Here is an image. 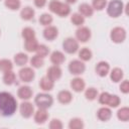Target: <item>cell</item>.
<instances>
[{
    "label": "cell",
    "mask_w": 129,
    "mask_h": 129,
    "mask_svg": "<svg viewBox=\"0 0 129 129\" xmlns=\"http://www.w3.org/2000/svg\"><path fill=\"white\" fill-rule=\"evenodd\" d=\"M95 70H96L97 75H99L100 77H106L109 74L110 66L107 61H100V62L97 63Z\"/></svg>",
    "instance_id": "cell-14"
},
{
    "label": "cell",
    "mask_w": 129,
    "mask_h": 129,
    "mask_svg": "<svg viewBox=\"0 0 129 129\" xmlns=\"http://www.w3.org/2000/svg\"><path fill=\"white\" fill-rule=\"evenodd\" d=\"M32 94L33 92L29 86H22L17 91V96L21 100H29L30 98H32Z\"/></svg>",
    "instance_id": "cell-12"
},
{
    "label": "cell",
    "mask_w": 129,
    "mask_h": 129,
    "mask_svg": "<svg viewBox=\"0 0 129 129\" xmlns=\"http://www.w3.org/2000/svg\"><path fill=\"white\" fill-rule=\"evenodd\" d=\"M62 48L68 53H75L79 49V43L78 41L73 37H68L62 42Z\"/></svg>",
    "instance_id": "cell-7"
},
{
    "label": "cell",
    "mask_w": 129,
    "mask_h": 129,
    "mask_svg": "<svg viewBox=\"0 0 129 129\" xmlns=\"http://www.w3.org/2000/svg\"><path fill=\"white\" fill-rule=\"evenodd\" d=\"M46 4V0H34V5L38 8H42Z\"/></svg>",
    "instance_id": "cell-43"
},
{
    "label": "cell",
    "mask_w": 129,
    "mask_h": 129,
    "mask_svg": "<svg viewBox=\"0 0 129 129\" xmlns=\"http://www.w3.org/2000/svg\"><path fill=\"white\" fill-rule=\"evenodd\" d=\"M12 68H13V64L11 62V60L9 59H1L0 60V71L5 73V72H8V71H12Z\"/></svg>",
    "instance_id": "cell-32"
},
{
    "label": "cell",
    "mask_w": 129,
    "mask_h": 129,
    "mask_svg": "<svg viewBox=\"0 0 129 129\" xmlns=\"http://www.w3.org/2000/svg\"><path fill=\"white\" fill-rule=\"evenodd\" d=\"M35 74L31 68H23L19 71V79L24 83H30L34 79Z\"/></svg>",
    "instance_id": "cell-8"
},
{
    "label": "cell",
    "mask_w": 129,
    "mask_h": 129,
    "mask_svg": "<svg viewBox=\"0 0 129 129\" xmlns=\"http://www.w3.org/2000/svg\"><path fill=\"white\" fill-rule=\"evenodd\" d=\"M22 37L25 40L31 39V38H35V32L32 28L30 27H25L22 29Z\"/></svg>",
    "instance_id": "cell-37"
},
{
    "label": "cell",
    "mask_w": 129,
    "mask_h": 129,
    "mask_svg": "<svg viewBox=\"0 0 129 129\" xmlns=\"http://www.w3.org/2000/svg\"><path fill=\"white\" fill-rule=\"evenodd\" d=\"M111 40L115 43H121L126 39V30L123 27H115L110 33Z\"/></svg>",
    "instance_id": "cell-5"
},
{
    "label": "cell",
    "mask_w": 129,
    "mask_h": 129,
    "mask_svg": "<svg viewBox=\"0 0 129 129\" xmlns=\"http://www.w3.org/2000/svg\"><path fill=\"white\" fill-rule=\"evenodd\" d=\"M19 111H20V114H21L22 117L30 118L33 115V113H34V107L29 102H23V103L20 104Z\"/></svg>",
    "instance_id": "cell-9"
},
{
    "label": "cell",
    "mask_w": 129,
    "mask_h": 129,
    "mask_svg": "<svg viewBox=\"0 0 129 129\" xmlns=\"http://www.w3.org/2000/svg\"><path fill=\"white\" fill-rule=\"evenodd\" d=\"M46 77L49 78L51 81H57L60 77H61V70L58 66H51L50 68L47 69V73H46Z\"/></svg>",
    "instance_id": "cell-11"
},
{
    "label": "cell",
    "mask_w": 129,
    "mask_h": 129,
    "mask_svg": "<svg viewBox=\"0 0 129 129\" xmlns=\"http://www.w3.org/2000/svg\"><path fill=\"white\" fill-rule=\"evenodd\" d=\"M38 46V42L35 38H31V39H28V40H25V43H24V48L29 51V52H32V51H35L36 48Z\"/></svg>",
    "instance_id": "cell-26"
},
{
    "label": "cell",
    "mask_w": 129,
    "mask_h": 129,
    "mask_svg": "<svg viewBox=\"0 0 129 129\" xmlns=\"http://www.w3.org/2000/svg\"><path fill=\"white\" fill-rule=\"evenodd\" d=\"M106 4H107V0H93L92 7H93V9L101 11L106 7Z\"/></svg>",
    "instance_id": "cell-38"
},
{
    "label": "cell",
    "mask_w": 129,
    "mask_h": 129,
    "mask_svg": "<svg viewBox=\"0 0 129 129\" xmlns=\"http://www.w3.org/2000/svg\"><path fill=\"white\" fill-rule=\"evenodd\" d=\"M79 12L84 17H91L94 14V9H93V7L90 4H88V3H82L79 6Z\"/></svg>",
    "instance_id": "cell-19"
},
{
    "label": "cell",
    "mask_w": 129,
    "mask_h": 129,
    "mask_svg": "<svg viewBox=\"0 0 129 129\" xmlns=\"http://www.w3.org/2000/svg\"><path fill=\"white\" fill-rule=\"evenodd\" d=\"M86 70V66L83 61L79 60V59H74L69 63V71L71 74L78 76V75H82Z\"/></svg>",
    "instance_id": "cell-6"
},
{
    "label": "cell",
    "mask_w": 129,
    "mask_h": 129,
    "mask_svg": "<svg viewBox=\"0 0 129 129\" xmlns=\"http://www.w3.org/2000/svg\"><path fill=\"white\" fill-rule=\"evenodd\" d=\"M71 21L73 24H75L77 26H81L85 22V17L80 13H74L71 16Z\"/></svg>",
    "instance_id": "cell-30"
},
{
    "label": "cell",
    "mask_w": 129,
    "mask_h": 129,
    "mask_svg": "<svg viewBox=\"0 0 129 129\" xmlns=\"http://www.w3.org/2000/svg\"><path fill=\"white\" fill-rule=\"evenodd\" d=\"M110 95H111V94H109V93H107V92H103V93L100 95V97H99V103H101V104H103V105H107L108 100H109V98H110Z\"/></svg>",
    "instance_id": "cell-41"
},
{
    "label": "cell",
    "mask_w": 129,
    "mask_h": 129,
    "mask_svg": "<svg viewBox=\"0 0 129 129\" xmlns=\"http://www.w3.org/2000/svg\"><path fill=\"white\" fill-rule=\"evenodd\" d=\"M39 87L43 90V91H51L54 87V82L51 81L49 78H47L46 76L45 77H42L39 81Z\"/></svg>",
    "instance_id": "cell-20"
},
{
    "label": "cell",
    "mask_w": 129,
    "mask_h": 129,
    "mask_svg": "<svg viewBox=\"0 0 129 129\" xmlns=\"http://www.w3.org/2000/svg\"><path fill=\"white\" fill-rule=\"evenodd\" d=\"M30 63H31V66H32L33 68H35V69H39V68H41V67L43 66L44 60H43L42 57H40V56H38L37 54H35V55H33V56L31 57V59H30Z\"/></svg>",
    "instance_id": "cell-34"
},
{
    "label": "cell",
    "mask_w": 129,
    "mask_h": 129,
    "mask_svg": "<svg viewBox=\"0 0 129 129\" xmlns=\"http://www.w3.org/2000/svg\"><path fill=\"white\" fill-rule=\"evenodd\" d=\"M17 109V102L15 98L7 92L0 93V116H12Z\"/></svg>",
    "instance_id": "cell-1"
},
{
    "label": "cell",
    "mask_w": 129,
    "mask_h": 129,
    "mask_svg": "<svg viewBox=\"0 0 129 129\" xmlns=\"http://www.w3.org/2000/svg\"><path fill=\"white\" fill-rule=\"evenodd\" d=\"M4 4L10 10H18L20 8L21 2L20 0H5Z\"/></svg>",
    "instance_id": "cell-31"
},
{
    "label": "cell",
    "mask_w": 129,
    "mask_h": 129,
    "mask_svg": "<svg viewBox=\"0 0 129 129\" xmlns=\"http://www.w3.org/2000/svg\"><path fill=\"white\" fill-rule=\"evenodd\" d=\"M123 8H124V5L121 0H112L108 5L107 13L109 16L116 18L122 14Z\"/></svg>",
    "instance_id": "cell-3"
},
{
    "label": "cell",
    "mask_w": 129,
    "mask_h": 129,
    "mask_svg": "<svg viewBox=\"0 0 129 129\" xmlns=\"http://www.w3.org/2000/svg\"><path fill=\"white\" fill-rule=\"evenodd\" d=\"M48 8L51 12L57 14L60 17H66L70 14L71 8L68 3H61L58 0H51L48 4Z\"/></svg>",
    "instance_id": "cell-2"
},
{
    "label": "cell",
    "mask_w": 129,
    "mask_h": 129,
    "mask_svg": "<svg viewBox=\"0 0 129 129\" xmlns=\"http://www.w3.org/2000/svg\"><path fill=\"white\" fill-rule=\"evenodd\" d=\"M48 118V113L46 112V109H40L38 108V110L34 113V121L37 124H43L46 122Z\"/></svg>",
    "instance_id": "cell-13"
},
{
    "label": "cell",
    "mask_w": 129,
    "mask_h": 129,
    "mask_svg": "<svg viewBox=\"0 0 129 129\" xmlns=\"http://www.w3.org/2000/svg\"><path fill=\"white\" fill-rule=\"evenodd\" d=\"M76 37L81 42H87L91 38V30L86 26L80 27L76 31Z\"/></svg>",
    "instance_id": "cell-10"
},
{
    "label": "cell",
    "mask_w": 129,
    "mask_h": 129,
    "mask_svg": "<svg viewBox=\"0 0 129 129\" xmlns=\"http://www.w3.org/2000/svg\"><path fill=\"white\" fill-rule=\"evenodd\" d=\"M120 98L117 96V95H110V98L108 100V103L107 105H109L110 107H113V108H116L120 105Z\"/></svg>",
    "instance_id": "cell-39"
},
{
    "label": "cell",
    "mask_w": 129,
    "mask_h": 129,
    "mask_svg": "<svg viewBox=\"0 0 129 129\" xmlns=\"http://www.w3.org/2000/svg\"><path fill=\"white\" fill-rule=\"evenodd\" d=\"M66 60V56L62 52L58 51V50H54L51 54H50V61L55 64V66H59L61 64L63 61Z\"/></svg>",
    "instance_id": "cell-18"
},
{
    "label": "cell",
    "mask_w": 129,
    "mask_h": 129,
    "mask_svg": "<svg viewBox=\"0 0 129 129\" xmlns=\"http://www.w3.org/2000/svg\"><path fill=\"white\" fill-rule=\"evenodd\" d=\"M3 82L5 85H13L15 82H16V76L15 74L12 72V71H8V72H5L4 73V76H3Z\"/></svg>",
    "instance_id": "cell-24"
},
{
    "label": "cell",
    "mask_w": 129,
    "mask_h": 129,
    "mask_svg": "<svg viewBox=\"0 0 129 129\" xmlns=\"http://www.w3.org/2000/svg\"><path fill=\"white\" fill-rule=\"evenodd\" d=\"M27 61H28V55L23 53V52H19V53L14 55V62L19 67L26 64Z\"/></svg>",
    "instance_id": "cell-25"
},
{
    "label": "cell",
    "mask_w": 129,
    "mask_h": 129,
    "mask_svg": "<svg viewBox=\"0 0 129 129\" xmlns=\"http://www.w3.org/2000/svg\"><path fill=\"white\" fill-rule=\"evenodd\" d=\"M92 51L88 48V47H83L80 51H79V57L84 60V61H88L92 58Z\"/></svg>",
    "instance_id": "cell-28"
},
{
    "label": "cell",
    "mask_w": 129,
    "mask_h": 129,
    "mask_svg": "<svg viewBox=\"0 0 129 129\" xmlns=\"http://www.w3.org/2000/svg\"><path fill=\"white\" fill-rule=\"evenodd\" d=\"M57 35H58V30L55 26H49L48 25L43 30V36L47 40H53L57 37Z\"/></svg>",
    "instance_id": "cell-15"
},
{
    "label": "cell",
    "mask_w": 129,
    "mask_h": 129,
    "mask_svg": "<svg viewBox=\"0 0 129 129\" xmlns=\"http://www.w3.org/2000/svg\"><path fill=\"white\" fill-rule=\"evenodd\" d=\"M124 77V73L121 69L119 68H115L112 70L111 74H110V78H111V81L114 82V83H119Z\"/></svg>",
    "instance_id": "cell-22"
},
{
    "label": "cell",
    "mask_w": 129,
    "mask_h": 129,
    "mask_svg": "<svg viewBox=\"0 0 129 129\" xmlns=\"http://www.w3.org/2000/svg\"><path fill=\"white\" fill-rule=\"evenodd\" d=\"M117 117L119 120H121L123 122H127L129 120V108L123 107V108L119 109L117 112Z\"/></svg>",
    "instance_id": "cell-27"
},
{
    "label": "cell",
    "mask_w": 129,
    "mask_h": 129,
    "mask_svg": "<svg viewBox=\"0 0 129 129\" xmlns=\"http://www.w3.org/2000/svg\"><path fill=\"white\" fill-rule=\"evenodd\" d=\"M85 86H86V84H85L84 80L81 79V78H75L71 81V88L77 93H80V92L84 91Z\"/></svg>",
    "instance_id": "cell-16"
},
{
    "label": "cell",
    "mask_w": 129,
    "mask_h": 129,
    "mask_svg": "<svg viewBox=\"0 0 129 129\" xmlns=\"http://www.w3.org/2000/svg\"><path fill=\"white\" fill-rule=\"evenodd\" d=\"M85 97L89 101H93L98 97V90L95 88H89L85 92Z\"/></svg>",
    "instance_id": "cell-35"
},
{
    "label": "cell",
    "mask_w": 129,
    "mask_h": 129,
    "mask_svg": "<svg viewBox=\"0 0 129 129\" xmlns=\"http://www.w3.org/2000/svg\"><path fill=\"white\" fill-rule=\"evenodd\" d=\"M66 2H67L68 4H74V3L77 2V0H66Z\"/></svg>",
    "instance_id": "cell-44"
},
{
    "label": "cell",
    "mask_w": 129,
    "mask_h": 129,
    "mask_svg": "<svg viewBox=\"0 0 129 129\" xmlns=\"http://www.w3.org/2000/svg\"><path fill=\"white\" fill-rule=\"evenodd\" d=\"M97 116L98 118L101 120V121H108L111 117H112V112L109 108H106V107H103V108H100L97 112Z\"/></svg>",
    "instance_id": "cell-21"
},
{
    "label": "cell",
    "mask_w": 129,
    "mask_h": 129,
    "mask_svg": "<svg viewBox=\"0 0 129 129\" xmlns=\"http://www.w3.org/2000/svg\"><path fill=\"white\" fill-rule=\"evenodd\" d=\"M57 100L59 103L61 104H69L72 102L73 100V95L70 91H67V90H62L60 91L58 94H57Z\"/></svg>",
    "instance_id": "cell-17"
},
{
    "label": "cell",
    "mask_w": 129,
    "mask_h": 129,
    "mask_svg": "<svg viewBox=\"0 0 129 129\" xmlns=\"http://www.w3.org/2000/svg\"><path fill=\"white\" fill-rule=\"evenodd\" d=\"M39 23L41 24V25H44V26H48L51 22H52V16L50 15V14H48V13H43V14H41L40 16H39Z\"/></svg>",
    "instance_id": "cell-33"
},
{
    "label": "cell",
    "mask_w": 129,
    "mask_h": 129,
    "mask_svg": "<svg viewBox=\"0 0 129 129\" xmlns=\"http://www.w3.org/2000/svg\"><path fill=\"white\" fill-rule=\"evenodd\" d=\"M34 14H35L34 10L29 6L24 7L20 12V16L23 20H31L34 17Z\"/></svg>",
    "instance_id": "cell-23"
},
{
    "label": "cell",
    "mask_w": 129,
    "mask_h": 129,
    "mask_svg": "<svg viewBox=\"0 0 129 129\" xmlns=\"http://www.w3.org/2000/svg\"><path fill=\"white\" fill-rule=\"evenodd\" d=\"M49 128L50 129H61L62 128V123L58 119H52L49 123Z\"/></svg>",
    "instance_id": "cell-40"
},
{
    "label": "cell",
    "mask_w": 129,
    "mask_h": 129,
    "mask_svg": "<svg viewBox=\"0 0 129 129\" xmlns=\"http://www.w3.org/2000/svg\"><path fill=\"white\" fill-rule=\"evenodd\" d=\"M120 91L124 94H128L129 93V82L127 80L123 81L120 85Z\"/></svg>",
    "instance_id": "cell-42"
},
{
    "label": "cell",
    "mask_w": 129,
    "mask_h": 129,
    "mask_svg": "<svg viewBox=\"0 0 129 129\" xmlns=\"http://www.w3.org/2000/svg\"><path fill=\"white\" fill-rule=\"evenodd\" d=\"M34 103L40 109H47V108L51 107V105L53 103V99L50 95L41 93V94H37V96L34 99Z\"/></svg>",
    "instance_id": "cell-4"
},
{
    "label": "cell",
    "mask_w": 129,
    "mask_h": 129,
    "mask_svg": "<svg viewBox=\"0 0 129 129\" xmlns=\"http://www.w3.org/2000/svg\"><path fill=\"white\" fill-rule=\"evenodd\" d=\"M35 52H36V54H37L38 56H40V57L43 58V57H45V56L48 54L49 48H48L46 45H44V44H38V46H37Z\"/></svg>",
    "instance_id": "cell-36"
},
{
    "label": "cell",
    "mask_w": 129,
    "mask_h": 129,
    "mask_svg": "<svg viewBox=\"0 0 129 129\" xmlns=\"http://www.w3.org/2000/svg\"><path fill=\"white\" fill-rule=\"evenodd\" d=\"M70 129H82L84 128V122L80 118H73L69 123Z\"/></svg>",
    "instance_id": "cell-29"
}]
</instances>
